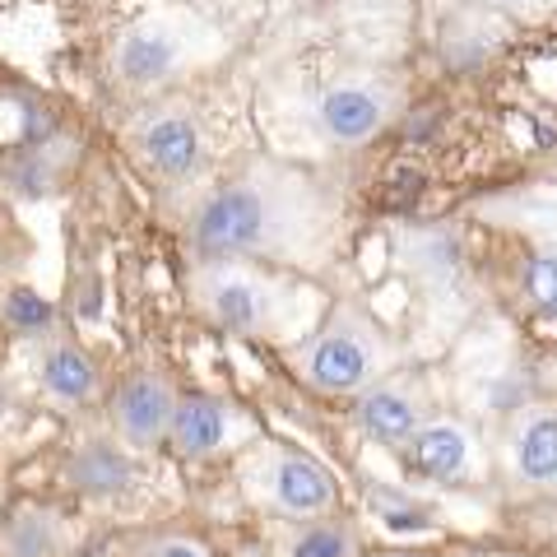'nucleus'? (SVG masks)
Listing matches in <instances>:
<instances>
[{
  "label": "nucleus",
  "instance_id": "nucleus-20",
  "mask_svg": "<svg viewBox=\"0 0 557 557\" xmlns=\"http://www.w3.org/2000/svg\"><path fill=\"white\" fill-rule=\"evenodd\" d=\"M145 557H209V548L200 544V539H190V534H159L145 548Z\"/></svg>",
  "mask_w": 557,
  "mask_h": 557
},
{
  "label": "nucleus",
  "instance_id": "nucleus-9",
  "mask_svg": "<svg viewBox=\"0 0 557 557\" xmlns=\"http://www.w3.org/2000/svg\"><path fill=\"white\" fill-rule=\"evenodd\" d=\"M247 428H251L247 413H237L228 399L196 391V395H177V409H172V423H168V442L182 460H214L247 437Z\"/></svg>",
  "mask_w": 557,
  "mask_h": 557
},
{
  "label": "nucleus",
  "instance_id": "nucleus-14",
  "mask_svg": "<svg viewBox=\"0 0 557 557\" xmlns=\"http://www.w3.org/2000/svg\"><path fill=\"white\" fill-rule=\"evenodd\" d=\"M38 381H42V395L51 399V405L75 409V405H84V399L94 395V386H98V368L89 362V354H84L79 344L57 339V344H51L47 354H42Z\"/></svg>",
  "mask_w": 557,
  "mask_h": 557
},
{
  "label": "nucleus",
  "instance_id": "nucleus-12",
  "mask_svg": "<svg viewBox=\"0 0 557 557\" xmlns=\"http://www.w3.org/2000/svg\"><path fill=\"white\" fill-rule=\"evenodd\" d=\"M511 474L557 493V405H530L511 418Z\"/></svg>",
  "mask_w": 557,
  "mask_h": 557
},
{
  "label": "nucleus",
  "instance_id": "nucleus-19",
  "mask_svg": "<svg viewBox=\"0 0 557 557\" xmlns=\"http://www.w3.org/2000/svg\"><path fill=\"white\" fill-rule=\"evenodd\" d=\"M525 293L548 311V317H557V256H534L525 265Z\"/></svg>",
  "mask_w": 557,
  "mask_h": 557
},
{
  "label": "nucleus",
  "instance_id": "nucleus-7",
  "mask_svg": "<svg viewBox=\"0 0 557 557\" xmlns=\"http://www.w3.org/2000/svg\"><path fill=\"white\" fill-rule=\"evenodd\" d=\"M126 139H131L139 168H145L149 177H159V182H186L205 159L200 116L177 98L149 102L145 112H135Z\"/></svg>",
  "mask_w": 557,
  "mask_h": 557
},
{
  "label": "nucleus",
  "instance_id": "nucleus-8",
  "mask_svg": "<svg viewBox=\"0 0 557 557\" xmlns=\"http://www.w3.org/2000/svg\"><path fill=\"white\" fill-rule=\"evenodd\" d=\"M172 409H177V386L153 372V368H139L116 386L112 395V432L126 450H159L168 442V423H172Z\"/></svg>",
  "mask_w": 557,
  "mask_h": 557
},
{
  "label": "nucleus",
  "instance_id": "nucleus-15",
  "mask_svg": "<svg viewBox=\"0 0 557 557\" xmlns=\"http://www.w3.org/2000/svg\"><path fill=\"white\" fill-rule=\"evenodd\" d=\"M65 520L47 507H14L0 525V557H61Z\"/></svg>",
  "mask_w": 557,
  "mask_h": 557
},
{
  "label": "nucleus",
  "instance_id": "nucleus-21",
  "mask_svg": "<svg viewBox=\"0 0 557 557\" xmlns=\"http://www.w3.org/2000/svg\"><path fill=\"white\" fill-rule=\"evenodd\" d=\"M479 5H493V10H534L544 0H479Z\"/></svg>",
  "mask_w": 557,
  "mask_h": 557
},
{
  "label": "nucleus",
  "instance_id": "nucleus-10",
  "mask_svg": "<svg viewBox=\"0 0 557 557\" xmlns=\"http://www.w3.org/2000/svg\"><path fill=\"white\" fill-rule=\"evenodd\" d=\"M405 460L418 479L428 483H469L483 469L479 437L456 418H432L413 432V442L405 446Z\"/></svg>",
  "mask_w": 557,
  "mask_h": 557
},
{
  "label": "nucleus",
  "instance_id": "nucleus-11",
  "mask_svg": "<svg viewBox=\"0 0 557 557\" xmlns=\"http://www.w3.org/2000/svg\"><path fill=\"white\" fill-rule=\"evenodd\" d=\"M354 423L372 446L405 450L413 442V432L428 423V413H423V399H418V391L409 381H376V386H368L358 395Z\"/></svg>",
  "mask_w": 557,
  "mask_h": 557
},
{
  "label": "nucleus",
  "instance_id": "nucleus-4",
  "mask_svg": "<svg viewBox=\"0 0 557 557\" xmlns=\"http://www.w3.org/2000/svg\"><path fill=\"white\" fill-rule=\"evenodd\" d=\"M196 307L228 335H278L293 311V293L256 270L251 260H205L196 274Z\"/></svg>",
  "mask_w": 557,
  "mask_h": 557
},
{
  "label": "nucleus",
  "instance_id": "nucleus-22",
  "mask_svg": "<svg viewBox=\"0 0 557 557\" xmlns=\"http://www.w3.org/2000/svg\"><path fill=\"white\" fill-rule=\"evenodd\" d=\"M381 557H418V553H381Z\"/></svg>",
  "mask_w": 557,
  "mask_h": 557
},
{
  "label": "nucleus",
  "instance_id": "nucleus-1",
  "mask_svg": "<svg viewBox=\"0 0 557 557\" xmlns=\"http://www.w3.org/2000/svg\"><path fill=\"white\" fill-rule=\"evenodd\" d=\"M325 223V196L311 182L284 168H251L209 190L186 223V237L205 260H260L302 256Z\"/></svg>",
  "mask_w": 557,
  "mask_h": 557
},
{
  "label": "nucleus",
  "instance_id": "nucleus-16",
  "mask_svg": "<svg viewBox=\"0 0 557 557\" xmlns=\"http://www.w3.org/2000/svg\"><path fill=\"white\" fill-rule=\"evenodd\" d=\"M284 557H358V534L344 520H307L293 530Z\"/></svg>",
  "mask_w": 557,
  "mask_h": 557
},
{
  "label": "nucleus",
  "instance_id": "nucleus-3",
  "mask_svg": "<svg viewBox=\"0 0 557 557\" xmlns=\"http://www.w3.org/2000/svg\"><path fill=\"white\" fill-rule=\"evenodd\" d=\"M395 362V344L368 311L344 302L325 317V325L298 348V372L321 395H362L376 386Z\"/></svg>",
  "mask_w": 557,
  "mask_h": 557
},
{
  "label": "nucleus",
  "instance_id": "nucleus-5",
  "mask_svg": "<svg viewBox=\"0 0 557 557\" xmlns=\"http://www.w3.org/2000/svg\"><path fill=\"white\" fill-rule=\"evenodd\" d=\"M242 483H247V493L260 507L298 520V525H307V520H330L339 507L335 474H330L317 456H307L298 446H284V442L256 446L247 456V469H242Z\"/></svg>",
  "mask_w": 557,
  "mask_h": 557
},
{
  "label": "nucleus",
  "instance_id": "nucleus-6",
  "mask_svg": "<svg viewBox=\"0 0 557 557\" xmlns=\"http://www.w3.org/2000/svg\"><path fill=\"white\" fill-rule=\"evenodd\" d=\"M405 108V84L386 70H348L317 94V131L325 145L358 149L376 139Z\"/></svg>",
  "mask_w": 557,
  "mask_h": 557
},
{
  "label": "nucleus",
  "instance_id": "nucleus-2",
  "mask_svg": "<svg viewBox=\"0 0 557 557\" xmlns=\"http://www.w3.org/2000/svg\"><path fill=\"white\" fill-rule=\"evenodd\" d=\"M205 51H219V33L200 14H145L112 42L108 75L121 94H149L209 61Z\"/></svg>",
  "mask_w": 557,
  "mask_h": 557
},
{
  "label": "nucleus",
  "instance_id": "nucleus-17",
  "mask_svg": "<svg viewBox=\"0 0 557 557\" xmlns=\"http://www.w3.org/2000/svg\"><path fill=\"white\" fill-rule=\"evenodd\" d=\"M0 317H5L10 330H20V335H47V330L57 325V311H51V302L38 298L33 288H10Z\"/></svg>",
  "mask_w": 557,
  "mask_h": 557
},
{
  "label": "nucleus",
  "instance_id": "nucleus-18",
  "mask_svg": "<svg viewBox=\"0 0 557 557\" xmlns=\"http://www.w3.org/2000/svg\"><path fill=\"white\" fill-rule=\"evenodd\" d=\"M372 511L386 520L391 530H423L428 525V507L409 493H386V487H372Z\"/></svg>",
  "mask_w": 557,
  "mask_h": 557
},
{
  "label": "nucleus",
  "instance_id": "nucleus-13",
  "mask_svg": "<svg viewBox=\"0 0 557 557\" xmlns=\"http://www.w3.org/2000/svg\"><path fill=\"white\" fill-rule=\"evenodd\" d=\"M65 479L84 497H116V493H126L131 479H135L131 450L121 442L94 437V442H84L75 456L65 460Z\"/></svg>",
  "mask_w": 557,
  "mask_h": 557
}]
</instances>
